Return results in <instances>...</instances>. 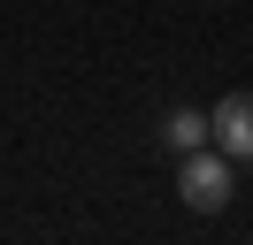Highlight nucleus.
Masks as SVG:
<instances>
[{
  "instance_id": "nucleus-1",
  "label": "nucleus",
  "mask_w": 253,
  "mask_h": 245,
  "mask_svg": "<svg viewBox=\"0 0 253 245\" xmlns=\"http://www.w3.org/2000/svg\"><path fill=\"white\" fill-rule=\"evenodd\" d=\"M230 184H238V161H230L222 146L184 153V168H176V192H184L192 214H222V207H230Z\"/></svg>"
},
{
  "instance_id": "nucleus-2",
  "label": "nucleus",
  "mask_w": 253,
  "mask_h": 245,
  "mask_svg": "<svg viewBox=\"0 0 253 245\" xmlns=\"http://www.w3.org/2000/svg\"><path fill=\"white\" fill-rule=\"evenodd\" d=\"M207 138H215L230 161H253V92H230V100L207 107Z\"/></svg>"
},
{
  "instance_id": "nucleus-3",
  "label": "nucleus",
  "mask_w": 253,
  "mask_h": 245,
  "mask_svg": "<svg viewBox=\"0 0 253 245\" xmlns=\"http://www.w3.org/2000/svg\"><path fill=\"white\" fill-rule=\"evenodd\" d=\"M161 138H169V153H176V161H184V153H200V146H215V138H207V115H200V107H176V115L161 122Z\"/></svg>"
}]
</instances>
